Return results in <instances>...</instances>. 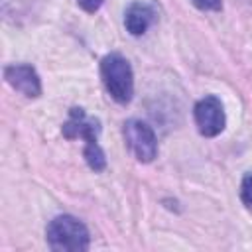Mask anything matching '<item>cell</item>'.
<instances>
[{
  "label": "cell",
  "mask_w": 252,
  "mask_h": 252,
  "mask_svg": "<svg viewBox=\"0 0 252 252\" xmlns=\"http://www.w3.org/2000/svg\"><path fill=\"white\" fill-rule=\"evenodd\" d=\"M98 132H100V126H98L96 118H89L85 114V110L77 108V106L69 110V120L63 124V136L69 140H75V138L85 140L83 158H85L87 165L96 173L106 167L104 152L98 146Z\"/></svg>",
  "instance_id": "obj_1"
},
{
  "label": "cell",
  "mask_w": 252,
  "mask_h": 252,
  "mask_svg": "<svg viewBox=\"0 0 252 252\" xmlns=\"http://www.w3.org/2000/svg\"><path fill=\"white\" fill-rule=\"evenodd\" d=\"M45 240L55 252H85L91 244L87 226L71 215L55 217L45 228Z\"/></svg>",
  "instance_id": "obj_2"
},
{
  "label": "cell",
  "mask_w": 252,
  "mask_h": 252,
  "mask_svg": "<svg viewBox=\"0 0 252 252\" xmlns=\"http://www.w3.org/2000/svg\"><path fill=\"white\" fill-rule=\"evenodd\" d=\"M100 77L106 93L118 102L128 104L134 96V73L128 59L120 53H108L100 61Z\"/></svg>",
  "instance_id": "obj_3"
},
{
  "label": "cell",
  "mask_w": 252,
  "mask_h": 252,
  "mask_svg": "<svg viewBox=\"0 0 252 252\" xmlns=\"http://www.w3.org/2000/svg\"><path fill=\"white\" fill-rule=\"evenodd\" d=\"M126 146L130 148V152L134 154V158L142 163H150L156 159L158 156V138L152 130V126H148L142 120H126L124 128H122Z\"/></svg>",
  "instance_id": "obj_4"
},
{
  "label": "cell",
  "mask_w": 252,
  "mask_h": 252,
  "mask_svg": "<svg viewBox=\"0 0 252 252\" xmlns=\"http://www.w3.org/2000/svg\"><path fill=\"white\" fill-rule=\"evenodd\" d=\"M193 116H195V124H197L199 134L205 138H215L224 130V124H226L224 108H222L220 98L215 94L203 96L195 104Z\"/></svg>",
  "instance_id": "obj_5"
},
{
  "label": "cell",
  "mask_w": 252,
  "mask_h": 252,
  "mask_svg": "<svg viewBox=\"0 0 252 252\" xmlns=\"http://www.w3.org/2000/svg\"><path fill=\"white\" fill-rule=\"evenodd\" d=\"M4 79L14 91L28 98H37L41 94V79L37 71L28 63H14L4 67Z\"/></svg>",
  "instance_id": "obj_6"
},
{
  "label": "cell",
  "mask_w": 252,
  "mask_h": 252,
  "mask_svg": "<svg viewBox=\"0 0 252 252\" xmlns=\"http://www.w3.org/2000/svg\"><path fill=\"white\" fill-rule=\"evenodd\" d=\"M156 10L146 2H132L124 12V26L132 35H142L154 24Z\"/></svg>",
  "instance_id": "obj_7"
},
{
  "label": "cell",
  "mask_w": 252,
  "mask_h": 252,
  "mask_svg": "<svg viewBox=\"0 0 252 252\" xmlns=\"http://www.w3.org/2000/svg\"><path fill=\"white\" fill-rule=\"evenodd\" d=\"M240 199L242 203L252 209V173H246L242 177V183H240Z\"/></svg>",
  "instance_id": "obj_8"
},
{
  "label": "cell",
  "mask_w": 252,
  "mask_h": 252,
  "mask_svg": "<svg viewBox=\"0 0 252 252\" xmlns=\"http://www.w3.org/2000/svg\"><path fill=\"white\" fill-rule=\"evenodd\" d=\"M191 2L201 12H219L222 8V0H191Z\"/></svg>",
  "instance_id": "obj_9"
},
{
  "label": "cell",
  "mask_w": 252,
  "mask_h": 252,
  "mask_svg": "<svg viewBox=\"0 0 252 252\" xmlns=\"http://www.w3.org/2000/svg\"><path fill=\"white\" fill-rule=\"evenodd\" d=\"M77 4L85 10V12H89V14H94L100 6H102V0H77Z\"/></svg>",
  "instance_id": "obj_10"
}]
</instances>
